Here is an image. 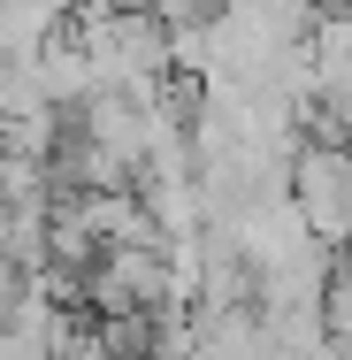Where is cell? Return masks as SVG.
<instances>
[{
	"label": "cell",
	"mask_w": 352,
	"mask_h": 360,
	"mask_svg": "<svg viewBox=\"0 0 352 360\" xmlns=\"http://www.w3.org/2000/svg\"><path fill=\"white\" fill-rule=\"evenodd\" d=\"M322 8H345V0H314V15H322Z\"/></svg>",
	"instance_id": "3"
},
{
	"label": "cell",
	"mask_w": 352,
	"mask_h": 360,
	"mask_svg": "<svg viewBox=\"0 0 352 360\" xmlns=\"http://www.w3.org/2000/svg\"><path fill=\"white\" fill-rule=\"evenodd\" d=\"M291 200H299V215L314 222V238L345 245L352 238V139L306 131L299 153H291Z\"/></svg>",
	"instance_id": "2"
},
{
	"label": "cell",
	"mask_w": 352,
	"mask_h": 360,
	"mask_svg": "<svg viewBox=\"0 0 352 360\" xmlns=\"http://www.w3.org/2000/svg\"><path fill=\"white\" fill-rule=\"evenodd\" d=\"M184 299V276H176V253L169 245H107L92 269H84V307L92 314H161Z\"/></svg>",
	"instance_id": "1"
}]
</instances>
